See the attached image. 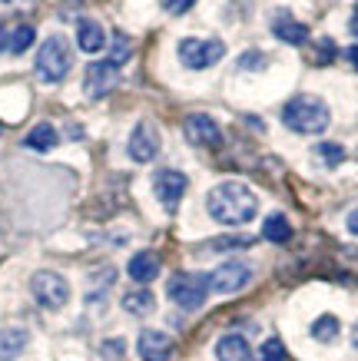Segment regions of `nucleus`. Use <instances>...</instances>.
I'll list each match as a JSON object with an SVG mask.
<instances>
[{
  "label": "nucleus",
  "mask_w": 358,
  "mask_h": 361,
  "mask_svg": "<svg viewBox=\"0 0 358 361\" xmlns=\"http://www.w3.org/2000/svg\"><path fill=\"white\" fill-rule=\"evenodd\" d=\"M272 33H275L279 40H285V44H295V47L309 40V27L295 20L289 11H279V13H275V20H272Z\"/></svg>",
  "instance_id": "obj_13"
},
{
  "label": "nucleus",
  "mask_w": 358,
  "mask_h": 361,
  "mask_svg": "<svg viewBox=\"0 0 358 361\" xmlns=\"http://www.w3.org/2000/svg\"><path fill=\"white\" fill-rule=\"evenodd\" d=\"M252 282V265L249 262H222L216 272L209 275V288L219 295H232L239 288Z\"/></svg>",
  "instance_id": "obj_7"
},
{
  "label": "nucleus",
  "mask_w": 358,
  "mask_h": 361,
  "mask_svg": "<svg viewBox=\"0 0 358 361\" xmlns=\"http://www.w3.org/2000/svg\"><path fill=\"white\" fill-rule=\"evenodd\" d=\"M345 56H348V63H352V66H355V70H358V44H355V47H348V50H345Z\"/></svg>",
  "instance_id": "obj_30"
},
{
  "label": "nucleus",
  "mask_w": 358,
  "mask_h": 361,
  "mask_svg": "<svg viewBox=\"0 0 358 361\" xmlns=\"http://www.w3.org/2000/svg\"><path fill=\"white\" fill-rule=\"evenodd\" d=\"M262 66H265V56L262 54H252L249 50V54L242 56V70H262Z\"/></svg>",
  "instance_id": "obj_28"
},
{
  "label": "nucleus",
  "mask_w": 358,
  "mask_h": 361,
  "mask_svg": "<svg viewBox=\"0 0 358 361\" xmlns=\"http://www.w3.org/2000/svg\"><path fill=\"white\" fill-rule=\"evenodd\" d=\"M70 66H73V50L66 44V37H47L44 47H40V54H37V73L44 83H60V80L70 73Z\"/></svg>",
  "instance_id": "obj_3"
},
{
  "label": "nucleus",
  "mask_w": 358,
  "mask_h": 361,
  "mask_svg": "<svg viewBox=\"0 0 358 361\" xmlns=\"http://www.w3.org/2000/svg\"><path fill=\"white\" fill-rule=\"evenodd\" d=\"M318 156L326 159V166H338V163H345V149H342L338 142H322V146H318Z\"/></svg>",
  "instance_id": "obj_26"
},
{
  "label": "nucleus",
  "mask_w": 358,
  "mask_h": 361,
  "mask_svg": "<svg viewBox=\"0 0 358 361\" xmlns=\"http://www.w3.org/2000/svg\"><path fill=\"white\" fill-rule=\"evenodd\" d=\"M226 56V47L219 44V40H183L179 44V60L183 66L189 70H209V66H216L219 60Z\"/></svg>",
  "instance_id": "obj_6"
},
{
  "label": "nucleus",
  "mask_w": 358,
  "mask_h": 361,
  "mask_svg": "<svg viewBox=\"0 0 358 361\" xmlns=\"http://www.w3.org/2000/svg\"><path fill=\"white\" fill-rule=\"evenodd\" d=\"M103 351H107V358H119V355L126 351V341H123V338H113V341H107V345H103Z\"/></svg>",
  "instance_id": "obj_29"
},
{
  "label": "nucleus",
  "mask_w": 358,
  "mask_h": 361,
  "mask_svg": "<svg viewBox=\"0 0 358 361\" xmlns=\"http://www.w3.org/2000/svg\"><path fill=\"white\" fill-rule=\"evenodd\" d=\"M56 140H60V136H56V130L50 123H37V126L23 136V146H27V149H37V153H47V149L56 146Z\"/></svg>",
  "instance_id": "obj_18"
},
{
  "label": "nucleus",
  "mask_w": 358,
  "mask_h": 361,
  "mask_svg": "<svg viewBox=\"0 0 358 361\" xmlns=\"http://www.w3.org/2000/svg\"><path fill=\"white\" fill-rule=\"evenodd\" d=\"M352 345L358 348V325H355V331H352Z\"/></svg>",
  "instance_id": "obj_34"
},
{
  "label": "nucleus",
  "mask_w": 358,
  "mask_h": 361,
  "mask_svg": "<svg viewBox=\"0 0 358 361\" xmlns=\"http://www.w3.org/2000/svg\"><path fill=\"white\" fill-rule=\"evenodd\" d=\"M259 361H285V345L279 338H269L259 348Z\"/></svg>",
  "instance_id": "obj_25"
},
{
  "label": "nucleus",
  "mask_w": 358,
  "mask_h": 361,
  "mask_svg": "<svg viewBox=\"0 0 358 361\" xmlns=\"http://www.w3.org/2000/svg\"><path fill=\"white\" fill-rule=\"evenodd\" d=\"M186 189H189V179H186L179 169H160V173L153 176V192H156V199H160L166 209L179 206V199L186 196Z\"/></svg>",
  "instance_id": "obj_10"
},
{
  "label": "nucleus",
  "mask_w": 358,
  "mask_h": 361,
  "mask_svg": "<svg viewBox=\"0 0 358 361\" xmlns=\"http://www.w3.org/2000/svg\"><path fill=\"white\" fill-rule=\"evenodd\" d=\"M166 292L183 312H196V308L206 305L209 295V275H196V272H176L166 285Z\"/></svg>",
  "instance_id": "obj_4"
},
{
  "label": "nucleus",
  "mask_w": 358,
  "mask_h": 361,
  "mask_svg": "<svg viewBox=\"0 0 358 361\" xmlns=\"http://www.w3.org/2000/svg\"><path fill=\"white\" fill-rule=\"evenodd\" d=\"M7 47V27H0V50Z\"/></svg>",
  "instance_id": "obj_33"
},
{
  "label": "nucleus",
  "mask_w": 358,
  "mask_h": 361,
  "mask_svg": "<svg viewBox=\"0 0 358 361\" xmlns=\"http://www.w3.org/2000/svg\"><path fill=\"white\" fill-rule=\"evenodd\" d=\"M30 44H33V27H30V23H20V27L11 33V40H7L11 54H23Z\"/></svg>",
  "instance_id": "obj_22"
},
{
  "label": "nucleus",
  "mask_w": 358,
  "mask_h": 361,
  "mask_svg": "<svg viewBox=\"0 0 358 361\" xmlns=\"http://www.w3.org/2000/svg\"><path fill=\"white\" fill-rule=\"evenodd\" d=\"M262 235H265L269 242H279V245H282V242L292 239V226H289V219H285V216H279V212H275V216H269V219H265Z\"/></svg>",
  "instance_id": "obj_20"
},
{
  "label": "nucleus",
  "mask_w": 358,
  "mask_h": 361,
  "mask_svg": "<svg viewBox=\"0 0 358 361\" xmlns=\"http://www.w3.org/2000/svg\"><path fill=\"white\" fill-rule=\"evenodd\" d=\"M73 4H83V0H73Z\"/></svg>",
  "instance_id": "obj_35"
},
{
  "label": "nucleus",
  "mask_w": 358,
  "mask_h": 361,
  "mask_svg": "<svg viewBox=\"0 0 358 361\" xmlns=\"http://www.w3.org/2000/svg\"><path fill=\"white\" fill-rule=\"evenodd\" d=\"M160 146H163V140H160V126L150 120L136 123V130H133L130 136V156L136 159V163H150V159H156L160 156Z\"/></svg>",
  "instance_id": "obj_9"
},
{
  "label": "nucleus",
  "mask_w": 358,
  "mask_h": 361,
  "mask_svg": "<svg viewBox=\"0 0 358 361\" xmlns=\"http://www.w3.org/2000/svg\"><path fill=\"white\" fill-rule=\"evenodd\" d=\"M282 123L292 133H302V136H318V133L328 130L332 123V113L318 97H295L282 106Z\"/></svg>",
  "instance_id": "obj_2"
},
{
  "label": "nucleus",
  "mask_w": 358,
  "mask_h": 361,
  "mask_svg": "<svg viewBox=\"0 0 358 361\" xmlns=\"http://www.w3.org/2000/svg\"><path fill=\"white\" fill-rule=\"evenodd\" d=\"M216 355L219 361H252V348L242 335H222L216 341Z\"/></svg>",
  "instance_id": "obj_17"
},
{
  "label": "nucleus",
  "mask_w": 358,
  "mask_h": 361,
  "mask_svg": "<svg viewBox=\"0 0 358 361\" xmlns=\"http://www.w3.org/2000/svg\"><path fill=\"white\" fill-rule=\"evenodd\" d=\"M252 239L249 235H232V239H213L209 242V252H222V249H249Z\"/></svg>",
  "instance_id": "obj_24"
},
{
  "label": "nucleus",
  "mask_w": 358,
  "mask_h": 361,
  "mask_svg": "<svg viewBox=\"0 0 358 361\" xmlns=\"http://www.w3.org/2000/svg\"><path fill=\"white\" fill-rule=\"evenodd\" d=\"M30 292L44 308H64L66 302H70V282H66L64 275L50 272V269H44V272L33 275Z\"/></svg>",
  "instance_id": "obj_5"
},
{
  "label": "nucleus",
  "mask_w": 358,
  "mask_h": 361,
  "mask_svg": "<svg viewBox=\"0 0 358 361\" xmlns=\"http://www.w3.org/2000/svg\"><path fill=\"white\" fill-rule=\"evenodd\" d=\"M160 4H163V11H166V13H173V17H183V13L193 11L196 0H160Z\"/></svg>",
  "instance_id": "obj_27"
},
{
  "label": "nucleus",
  "mask_w": 358,
  "mask_h": 361,
  "mask_svg": "<svg viewBox=\"0 0 358 361\" xmlns=\"http://www.w3.org/2000/svg\"><path fill=\"white\" fill-rule=\"evenodd\" d=\"M348 30L358 37V7H355V13H352V23H348Z\"/></svg>",
  "instance_id": "obj_32"
},
{
  "label": "nucleus",
  "mask_w": 358,
  "mask_h": 361,
  "mask_svg": "<svg viewBox=\"0 0 358 361\" xmlns=\"http://www.w3.org/2000/svg\"><path fill=\"white\" fill-rule=\"evenodd\" d=\"M160 269H163V262H160V255L156 252H136L130 259V265H126V272H130L133 282L140 285H150L156 275H160Z\"/></svg>",
  "instance_id": "obj_14"
},
{
  "label": "nucleus",
  "mask_w": 358,
  "mask_h": 361,
  "mask_svg": "<svg viewBox=\"0 0 358 361\" xmlns=\"http://www.w3.org/2000/svg\"><path fill=\"white\" fill-rule=\"evenodd\" d=\"M130 50H133L130 37H123V33H117V37H113V47H109V63H113V66L126 63V60H130Z\"/></svg>",
  "instance_id": "obj_23"
},
{
  "label": "nucleus",
  "mask_w": 358,
  "mask_h": 361,
  "mask_svg": "<svg viewBox=\"0 0 358 361\" xmlns=\"http://www.w3.org/2000/svg\"><path fill=\"white\" fill-rule=\"evenodd\" d=\"M312 338H315V341H335V338H338V318H335V315L315 318Z\"/></svg>",
  "instance_id": "obj_21"
},
{
  "label": "nucleus",
  "mask_w": 358,
  "mask_h": 361,
  "mask_svg": "<svg viewBox=\"0 0 358 361\" xmlns=\"http://www.w3.org/2000/svg\"><path fill=\"white\" fill-rule=\"evenodd\" d=\"M183 133H186V140L193 142V146H206V149L222 146V130H219V123L213 120V116H206V113H193V116H186Z\"/></svg>",
  "instance_id": "obj_8"
},
{
  "label": "nucleus",
  "mask_w": 358,
  "mask_h": 361,
  "mask_svg": "<svg viewBox=\"0 0 358 361\" xmlns=\"http://www.w3.org/2000/svg\"><path fill=\"white\" fill-rule=\"evenodd\" d=\"M117 83H119V66H113L109 60L107 63H90L87 77H83V93L90 99H100V97H107V93H113Z\"/></svg>",
  "instance_id": "obj_11"
},
{
  "label": "nucleus",
  "mask_w": 358,
  "mask_h": 361,
  "mask_svg": "<svg viewBox=\"0 0 358 361\" xmlns=\"http://www.w3.org/2000/svg\"><path fill=\"white\" fill-rule=\"evenodd\" d=\"M76 44L87 54H100L107 47V33H103V27L97 20H80L76 23Z\"/></svg>",
  "instance_id": "obj_16"
},
{
  "label": "nucleus",
  "mask_w": 358,
  "mask_h": 361,
  "mask_svg": "<svg viewBox=\"0 0 358 361\" xmlns=\"http://www.w3.org/2000/svg\"><path fill=\"white\" fill-rule=\"evenodd\" d=\"M27 345H30V331L27 329H0V361L20 358Z\"/></svg>",
  "instance_id": "obj_15"
},
{
  "label": "nucleus",
  "mask_w": 358,
  "mask_h": 361,
  "mask_svg": "<svg viewBox=\"0 0 358 361\" xmlns=\"http://www.w3.org/2000/svg\"><path fill=\"white\" fill-rule=\"evenodd\" d=\"M206 209L209 216L222 226H246V222L256 219L259 212V199L246 183H219L216 189H209L206 196Z\"/></svg>",
  "instance_id": "obj_1"
},
{
  "label": "nucleus",
  "mask_w": 358,
  "mask_h": 361,
  "mask_svg": "<svg viewBox=\"0 0 358 361\" xmlns=\"http://www.w3.org/2000/svg\"><path fill=\"white\" fill-rule=\"evenodd\" d=\"M123 308L130 315H150L153 308H156V298H153L150 288H133V292L123 295Z\"/></svg>",
  "instance_id": "obj_19"
},
{
  "label": "nucleus",
  "mask_w": 358,
  "mask_h": 361,
  "mask_svg": "<svg viewBox=\"0 0 358 361\" xmlns=\"http://www.w3.org/2000/svg\"><path fill=\"white\" fill-rule=\"evenodd\" d=\"M348 232H352V235H358V209L348 216Z\"/></svg>",
  "instance_id": "obj_31"
},
{
  "label": "nucleus",
  "mask_w": 358,
  "mask_h": 361,
  "mask_svg": "<svg viewBox=\"0 0 358 361\" xmlns=\"http://www.w3.org/2000/svg\"><path fill=\"white\" fill-rule=\"evenodd\" d=\"M136 351H140L143 361H169L176 351V341H173V335H166V331L146 329V331H140Z\"/></svg>",
  "instance_id": "obj_12"
}]
</instances>
